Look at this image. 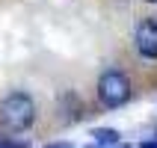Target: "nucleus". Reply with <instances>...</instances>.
<instances>
[{"label":"nucleus","instance_id":"nucleus-1","mask_svg":"<svg viewBox=\"0 0 157 148\" xmlns=\"http://www.w3.org/2000/svg\"><path fill=\"white\" fill-rule=\"evenodd\" d=\"M0 122L9 133H21L27 131L30 124L36 122V104L33 98L24 95V92H12V95L3 98L0 104Z\"/></svg>","mask_w":157,"mask_h":148},{"label":"nucleus","instance_id":"nucleus-2","mask_svg":"<svg viewBox=\"0 0 157 148\" xmlns=\"http://www.w3.org/2000/svg\"><path fill=\"white\" fill-rule=\"evenodd\" d=\"M98 98H101V104L116 110V107H122L128 98H131V80L124 77L122 71H104L101 80H98Z\"/></svg>","mask_w":157,"mask_h":148},{"label":"nucleus","instance_id":"nucleus-3","mask_svg":"<svg viewBox=\"0 0 157 148\" xmlns=\"http://www.w3.org/2000/svg\"><path fill=\"white\" fill-rule=\"evenodd\" d=\"M136 51L145 59H157V21H142L136 27Z\"/></svg>","mask_w":157,"mask_h":148},{"label":"nucleus","instance_id":"nucleus-4","mask_svg":"<svg viewBox=\"0 0 157 148\" xmlns=\"http://www.w3.org/2000/svg\"><path fill=\"white\" fill-rule=\"evenodd\" d=\"M92 139L98 142V145H119V131H113V127H95L92 131Z\"/></svg>","mask_w":157,"mask_h":148},{"label":"nucleus","instance_id":"nucleus-5","mask_svg":"<svg viewBox=\"0 0 157 148\" xmlns=\"http://www.w3.org/2000/svg\"><path fill=\"white\" fill-rule=\"evenodd\" d=\"M3 148H27V145H24V142H6Z\"/></svg>","mask_w":157,"mask_h":148},{"label":"nucleus","instance_id":"nucleus-6","mask_svg":"<svg viewBox=\"0 0 157 148\" xmlns=\"http://www.w3.org/2000/svg\"><path fill=\"white\" fill-rule=\"evenodd\" d=\"M48 148H71L68 142H53V145H48Z\"/></svg>","mask_w":157,"mask_h":148},{"label":"nucleus","instance_id":"nucleus-7","mask_svg":"<svg viewBox=\"0 0 157 148\" xmlns=\"http://www.w3.org/2000/svg\"><path fill=\"white\" fill-rule=\"evenodd\" d=\"M140 148H157V139H154V142H142Z\"/></svg>","mask_w":157,"mask_h":148},{"label":"nucleus","instance_id":"nucleus-8","mask_svg":"<svg viewBox=\"0 0 157 148\" xmlns=\"http://www.w3.org/2000/svg\"><path fill=\"white\" fill-rule=\"evenodd\" d=\"M110 148H128V145H110Z\"/></svg>","mask_w":157,"mask_h":148},{"label":"nucleus","instance_id":"nucleus-9","mask_svg":"<svg viewBox=\"0 0 157 148\" xmlns=\"http://www.w3.org/2000/svg\"><path fill=\"white\" fill-rule=\"evenodd\" d=\"M148 3H157V0H148Z\"/></svg>","mask_w":157,"mask_h":148},{"label":"nucleus","instance_id":"nucleus-10","mask_svg":"<svg viewBox=\"0 0 157 148\" xmlns=\"http://www.w3.org/2000/svg\"><path fill=\"white\" fill-rule=\"evenodd\" d=\"M0 148H3V145H0Z\"/></svg>","mask_w":157,"mask_h":148}]
</instances>
